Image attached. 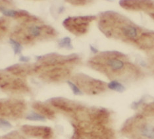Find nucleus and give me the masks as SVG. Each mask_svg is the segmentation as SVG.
<instances>
[{"label":"nucleus","mask_w":154,"mask_h":139,"mask_svg":"<svg viewBox=\"0 0 154 139\" xmlns=\"http://www.w3.org/2000/svg\"><path fill=\"white\" fill-rule=\"evenodd\" d=\"M99 27L107 37L132 41L137 44L143 33L128 19L115 12H106L101 15Z\"/></svg>","instance_id":"f257e3e1"},{"label":"nucleus","mask_w":154,"mask_h":139,"mask_svg":"<svg viewBox=\"0 0 154 139\" xmlns=\"http://www.w3.org/2000/svg\"><path fill=\"white\" fill-rule=\"evenodd\" d=\"M125 55L118 51L101 53L90 61L92 67L106 73L112 79L121 77L128 71L136 73L134 67L124 60Z\"/></svg>","instance_id":"f03ea898"},{"label":"nucleus","mask_w":154,"mask_h":139,"mask_svg":"<svg viewBox=\"0 0 154 139\" xmlns=\"http://www.w3.org/2000/svg\"><path fill=\"white\" fill-rule=\"evenodd\" d=\"M94 19H96L94 16L69 17L64 20L63 26L76 35H81L87 32L89 23Z\"/></svg>","instance_id":"7ed1b4c3"},{"label":"nucleus","mask_w":154,"mask_h":139,"mask_svg":"<svg viewBox=\"0 0 154 139\" xmlns=\"http://www.w3.org/2000/svg\"><path fill=\"white\" fill-rule=\"evenodd\" d=\"M74 80L77 85L86 92L97 94L106 89V84L103 82L92 79L85 75H77L75 76Z\"/></svg>","instance_id":"20e7f679"},{"label":"nucleus","mask_w":154,"mask_h":139,"mask_svg":"<svg viewBox=\"0 0 154 139\" xmlns=\"http://www.w3.org/2000/svg\"><path fill=\"white\" fill-rule=\"evenodd\" d=\"M24 110V105L19 101H0V116L19 117Z\"/></svg>","instance_id":"39448f33"},{"label":"nucleus","mask_w":154,"mask_h":139,"mask_svg":"<svg viewBox=\"0 0 154 139\" xmlns=\"http://www.w3.org/2000/svg\"><path fill=\"white\" fill-rule=\"evenodd\" d=\"M22 130L27 135L42 139H50L53 134L51 128L47 127L24 125L22 127Z\"/></svg>","instance_id":"423d86ee"},{"label":"nucleus","mask_w":154,"mask_h":139,"mask_svg":"<svg viewBox=\"0 0 154 139\" xmlns=\"http://www.w3.org/2000/svg\"><path fill=\"white\" fill-rule=\"evenodd\" d=\"M70 74L68 69L62 67H55L48 73V76L51 81H57L67 77Z\"/></svg>","instance_id":"0eeeda50"},{"label":"nucleus","mask_w":154,"mask_h":139,"mask_svg":"<svg viewBox=\"0 0 154 139\" xmlns=\"http://www.w3.org/2000/svg\"><path fill=\"white\" fill-rule=\"evenodd\" d=\"M149 2H137V1H121L120 5L122 8L128 9H150Z\"/></svg>","instance_id":"6e6552de"},{"label":"nucleus","mask_w":154,"mask_h":139,"mask_svg":"<svg viewBox=\"0 0 154 139\" xmlns=\"http://www.w3.org/2000/svg\"><path fill=\"white\" fill-rule=\"evenodd\" d=\"M12 86H11V88L13 90H24L26 89V86L24 85V83L20 81V80L17 79L15 80V81H13L12 82ZM10 86V83L8 81H3L0 82V87L2 88H8Z\"/></svg>","instance_id":"1a4fd4ad"},{"label":"nucleus","mask_w":154,"mask_h":139,"mask_svg":"<svg viewBox=\"0 0 154 139\" xmlns=\"http://www.w3.org/2000/svg\"><path fill=\"white\" fill-rule=\"evenodd\" d=\"M34 108L39 112L41 114L44 115V116L48 118L54 117V112L50 108H49L47 106H45L40 103H35L33 105Z\"/></svg>","instance_id":"9d476101"},{"label":"nucleus","mask_w":154,"mask_h":139,"mask_svg":"<svg viewBox=\"0 0 154 139\" xmlns=\"http://www.w3.org/2000/svg\"><path fill=\"white\" fill-rule=\"evenodd\" d=\"M107 86L109 88L115 90V91L119 92H123L125 90L124 86L116 81H113L109 82L107 85Z\"/></svg>","instance_id":"9b49d317"},{"label":"nucleus","mask_w":154,"mask_h":139,"mask_svg":"<svg viewBox=\"0 0 154 139\" xmlns=\"http://www.w3.org/2000/svg\"><path fill=\"white\" fill-rule=\"evenodd\" d=\"M59 46L60 48H66L67 50L72 49V46L71 44V40L69 37H65L60 40L59 42Z\"/></svg>","instance_id":"f8f14e48"},{"label":"nucleus","mask_w":154,"mask_h":139,"mask_svg":"<svg viewBox=\"0 0 154 139\" xmlns=\"http://www.w3.org/2000/svg\"><path fill=\"white\" fill-rule=\"evenodd\" d=\"M9 43L12 45V47L13 48L14 53H15V54H19L21 52L23 48L21 45H20V43H19L18 42L15 40L10 39Z\"/></svg>","instance_id":"ddd939ff"},{"label":"nucleus","mask_w":154,"mask_h":139,"mask_svg":"<svg viewBox=\"0 0 154 139\" xmlns=\"http://www.w3.org/2000/svg\"><path fill=\"white\" fill-rule=\"evenodd\" d=\"M26 119L29 120H33V121H44L45 117L43 116H41L40 114H38L36 113H32L29 114V116L26 117Z\"/></svg>","instance_id":"4468645a"},{"label":"nucleus","mask_w":154,"mask_h":139,"mask_svg":"<svg viewBox=\"0 0 154 139\" xmlns=\"http://www.w3.org/2000/svg\"><path fill=\"white\" fill-rule=\"evenodd\" d=\"M68 85H69L70 87L72 89L73 93L75 94L76 95H81L82 94V92L80 91V89L77 87L76 85H75L74 83L71 82V81H67Z\"/></svg>","instance_id":"2eb2a0df"},{"label":"nucleus","mask_w":154,"mask_h":139,"mask_svg":"<svg viewBox=\"0 0 154 139\" xmlns=\"http://www.w3.org/2000/svg\"><path fill=\"white\" fill-rule=\"evenodd\" d=\"M0 127L2 128H9L11 127V125L8 121L0 119Z\"/></svg>","instance_id":"dca6fc26"},{"label":"nucleus","mask_w":154,"mask_h":139,"mask_svg":"<svg viewBox=\"0 0 154 139\" xmlns=\"http://www.w3.org/2000/svg\"><path fill=\"white\" fill-rule=\"evenodd\" d=\"M2 139H23L21 137L19 136V134H13L11 133L9 134H8V136H5Z\"/></svg>","instance_id":"f3484780"},{"label":"nucleus","mask_w":154,"mask_h":139,"mask_svg":"<svg viewBox=\"0 0 154 139\" xmlns=\"http://www.w3.org/2000/svg\"><path fill=\"white\" fill-rule=\"evenodd\" d=\"M19 60L20 61H23V62H27L30 60V58L28 57H26V56H20Z\"/></svg>","instance_id":"a211bd4d"},{"label":"nucleus","mask_w":154,"mask_h":139,"mask_svg":"<svg viewBox=\"0 0 154 139\" xmlns=\"http://www.w3.org/2000/svg\"><path fill=\"white\" fill-rule=\"evenodd\" d=\"M90 49H91V50H92L94 53H95V54H96V53H97V49H96V48H94L93 46H90Z\"/></svg>","instance_id":"6ab92c4d"}]
</instances>
